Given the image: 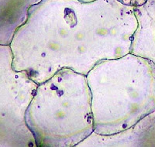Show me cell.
Returning <instances> with one entry per match:
<instances>
[{"label":"cell","instance_id":"1","mask_svg":"<svg viewBox=\"0 0 155 147\" xmlns=\"http://www.w3.org/2000/svg\"><path fill=\"white\" fill-rule=\"evenodd\" d=\"M122 3L130 6H138V5H143L147 0H119Z\"/></svg>","mask_w":155,"mask_h":147}]
</instances>
